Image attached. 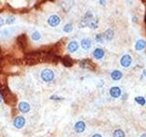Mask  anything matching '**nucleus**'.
I'll return each mask as SVG.
<instances>
[{"instance_id": "f257e3e1", "label": "nucleus", "mask_w": 146, "mask_h": 137, "mask_svg": "<svg viewBox=\"0 0 146 137\" xmlns=\"http://www.w3.org/2000/svg\"><path fill=\"white\" fill-rule=\"evenodd\" d=\"M40 77L43 81L50 82L55 79V73L52 70H50V68H44L40 73Z\"/></svg>"}, {"instance_id": "f03ea898", "label": "nucleus", "mask_w": 146, "mask_h": 137, "mask_svg": "<svg viewBox=\"0 0 146 137\" xmlns=\"http://www.w3.org/2000/svg\"><path fill=\"white\" fill-rule=\"evenodd\" d=\"M42 56V54L38 51H33L30 52L29 54H27L26 56V61L27 62H29V64H35L36 62H38L39 58Z\"/></svg>"}, {"instance_id": "7ed1b4c3", "label": "nucleus", "mask_w": 146, "mask_h": 137, "mask_svg": "<svg viewBox=\"0 0 146 137\" xmlns=\"http://www.w3.org/2000/svg\"><path fill=\"white\" fill-rule=\"evenodd\" d=\"M17 43L18 45V47L22 49H26L27 47V35L26 34H21L19 35L17 38Z\"/></svg>"}, {"instance_id": "20e7f679", "label": "nucleus", "mask_w": 146, "mask_h": 137, "mask_svg": "<svg viewBox=\"0 0 146 137\" xmlns=\"http://www.w3.org/2000/svg\"><path fill=\"white\" fill-rule=\"evenodd\" d=\"M13 124L17 129H21V128H23L26 124V119L23 116H17L14 119Z\"/></svg>"}, {"instance_id": "39448f33", "label": "nucleus", "mask_w": 146, "mask_h": 137, "mask_svg": "<svg viewBox=\"0 0 146 137\" xmlns=\"http://www.w3.org/2000/svg\"><path fill=\"white\" fill-rule=\"evenodd\" d=\"M59 23H60V17L58 15H51L48 18V24L52 27L58 26Z\"/></svg>"}, {"instance_id": "423d86ee", "label": "nucleus", "mask_w": 146, "mask_h": 137, "mask_svg": "<svg viewBox=\"0 0 146 137\" xmlns=\"http://www.w3.org/2000/svg\"><path fill=\"white\" fill-rule=\"evenodd\" d=\"M131 62H132V59L129 54L123 55L121 59V65L124 68H128L129 66H131Z\"/></svg>"}, {"instance_id": "0eeeda50", "label": "nucleus", "mask_w": 146, "mask_h": 137, "mask_svg": "<svg viewBox=\"0 0 146 137\" xmlns=\"http://www.w3.org/2000/svg\"><path fill=\"white\" fill-rule=\"evenodd\" d=\"M78 49H79V43H78L76 40L70 41V42L68 43V46H67V49H68V51L70 53L76 52L78 50Z\"/></svg>"}, {"instance_id": "6e6552de", "label": "nucleus", "mask_w": 146, "mask_h": 137, "mask_svg": "<svg viewBox=\"0 0 146 137\" xmlns=\"http://www.w3.org/2000/svg\"><path fill=\"white\" fill-rule=\"evenodd\" d=\"M18 110L23 113H27L30 111V105L27 102H21L18 104Z\"/></svg>"}, {"instance_id": "1a4fd4ad", "label": "nucleus", "mask_w": 146, "mask_h": 137, "mask_svg": "<svg viewBox=\"0 0 146 137\" xmlns=\"http://www.w3.org/2000/svg\"><path fill=\"white\" fill-rule=\"evenodd\" d=\"M85 129H86V124H85V122L83 121H79V122H77L75 123V125H74L75 132L80 134V132H83L85 131Z\"/></svg>"}, {"instance_id": "9d476101", "label": "nucleus", "mask_w": 146, "mask_h": 137, "mask_svg": "<svg viewBox=\"0 0 146 137\" xmlns=\"http://www.w3.org/2000/svg\"><path fill=\"white\" fill-rule=\"evenodd\" d=\"M110 94H111L112 98H119L121 94V90L119 87L114 86L110 89Z\"/></svg>"}, {"instance_id": "9b49d317", "label": "nucleus", "mask_w": 146, "mask_h": 137, "mask_svg": "<svg viewBox=\"0 0 146 137\" xmlns=\"http://www.w3.org/2000/svg\"><path fill=\"white\" fill-rule=\"evenodd\" d=\"M81 48L85 49V50H89L91 47V39L89 38H85V39H81Z\"/></svg>"}, {"instance_id": "f8f14e48", "label": "nucleus", "mask_w": 146, "mask_h": 137, "mask_svg": "<svg viewBox=\"0 0 146 137\" xmlns=\"http://www.w3.org/2000/svg\"><path fill=\"white\" fill-rule=\"evenodd\" d=\"M104 55H105V52L102 48L95 49L94 51H93V57L96 59H102L104 57Z\"/></svg>"}, {"instance_id": "ddd939ff", "label": "nucleus", "mask_w": 146, "mask_h": 137, "mask_svg": "<svg viewBox=\"0 0 146 137\" xmlns=\"http://www.w3.org/2000/svg\"><path fill=\"white\" fill-rule=\"evenodd\" d=\"M135 49L136 50H143L145 47H146V41L144 39H139V40H137L136 41V43H135Z\"/></svg>"}, {"instance_id": "4468645a", "label": "nucleus", "mask_w": 146, "mask_h": 137, "mask_svg": "<svg viewBox=\"0 0 146 137\" xmlns=\"http://www.w3.org/2000/svg\"><path fill=\"white\" fill-rule=\"evenodd\" d=\"M111 79H112L113 80H121V78H122V73H121V71H120V70H113V71L111 72Z\"/></svg>"}, {"instance_id": "2eb2a0df", "label": "nucleus", "mask_w": 146, "mask_h": 137, "mask_svg": "<svg viewBox=\"0 0 146 137\" xmlns=\"http://www.w3.org/2000/svg\"><path fill=\"white\" fill-rule=\"evenodd\" d=\"M103 37H104V39L106 40H109V41L113 39V37H114V31L111 29H107L106 31L104 32Z\"/></svg>"}, {"instance_id": "dca6fc26", "label": "nucleus", "mask_w": 146, "mask_h": 137, "mask_svg": "<svg viewBox=\"0 0 146 137\" xmlns=\"http://www.w3.org/2000/svg\"><path fill=\"white\" fill-rule=\"evenodd\" d=\"M62 63L64 64V66L70 67V66H72V64H73V61H72V59L70 56H65L62 59Z\"/></svg>"}, {"instance_id": "f3484780", "label": "nucleus", "mask_w": 146, "mask_h": 137, "mask_svg": "<svg viewBox=\"0 0 146 137\" xmlns=\"http://www.w3.org/2000/svg\"><path fill=\"white\" fill-rule=\"evenodd\" d=\"M112 136L113 137H125V134L121 129H117L113 132Z\"/></svg>"}, {"instance_id": "a211bd4d", "label": "nucleus", "mask_w": 146, "mask_h": 137, "mask_svg": "<svg viewBox=\"0 0 146 137\" xmlns=\"http://www.w3.org/2000/svg\"><path fill=\"white\" fill-rule=\"evenodd\" d=\"M134 100L137 103L141 105V106H143V105H145V103H146V100L144 97H143V96H137V97H135Z\"/></svg>"}, {"instance_id": "6ab92c4d", "label": "nucleus", "mask_w": 146, "mask_h": 137, "mask_svg": "<svg viewBox=\"0 0 146 137\" xmlns=\"http://www.w3.org/2000/svg\"><path fill=\"white\" fill-rule=\"evenodd\" d=\"M31 39H33L34 41H38L41 39V34L39 33L38 31H34L33 33L31 34Z\"/></svg>"}, {"instance_id": "aec40b11", "label": "nucleus", "mask_w": 146, "mask_h": 137, "mask_svg": "<svg viewBox=\"0 0 146 137\" xmlns=\"http://www.w3.org/2000/svg\"><path fill=\"white\" fill-rule=\"evenodd\" d=\"M15 21H16V17H14V16H8L7 18H6V24L7 25H12V24H14L15 23Z\"/></svg>"}, {"instance_id": "412c9836", "label": "nucleus", "mask_w": 146, "mask_h": 137, "mask_svg": "<svg viewBox=\"0 0 146 137\" xmlns=\"http://www.w3.org/2000/svg\"><path fill=\"white\" fill-rule=\"evenodd\" d=\"M72 30H73V27L70 23H68V24H66L63 27V31L66 32V33H70V32H71Z\"/></svg>"}, {"instance_id": "4be33fe9", "label": "nucleus", "mask_w": 146, "mask_h": 137, "mask_svg": "<svg viewBox=\"0 0 146 137\" xmlns=\"http://www.w3.org/2000/svg\"><path fill=\"white\" fill-rule=\"evenodd\" d=\"M103 34H98L97 36H96V41L97 42H103Z\"/></svg>"}, {"instance_id": "5701e85b", "label": "nucleus", "mask_w": 146, "mask_h": 137, "mask_svg": "<svg viewBox=\"0 0 146 137\" xmlns=\"http://www.w3.org/2000/svg\"><path fill=\"white\" fill-rule=\"evenodd\" d=\"M50 100H64V98H62V97H58V96H57V95H52V96H50Z\"/></svg>"}, {"instance_id": "b1692460", "label": "nucleus", "mask_w": 146, "mask_h": 137, "mask_svg": "<svg viewBox=\"0 0 146 137\" xmlns=\"http://www.w3.org/2000/svg\"><path fill=\"white\" fill-rule=\"evenodd\" d=\"M4 23H5V20H4V18L0 17V27H1L3 25H4Z\"/></svg>"}, {"instance_id": "393cba45", "label": "nucleus", "mask_w": 146, "mask_h": 137, "mask_svg": "<svg viewBox=\"0 0 146 137\" xmlns=\"http://www.w3.org/2000/svg\"><path fill=\"white\" fill-rule=\"evenodd\" d=\"M92 137H102V136L100 134H95L92 135Z\"/></svg>"}, {"instance_id": "a878e982", "label": "nucleus", "mask_w": 146, "mask_h": 137, "mask_svg": "<svg viewBox=\"0 0 146 137\" xmlns=\"http://www.w3.org/2000/svg\"><path fill=\"white\" fill-rule=\"evenodd\" d=\"M2 100H3V97H2V96H1V95H0V103H1V102H2Z\"/></svg>"}, {"instance_id": "bb28decb", "label": "nucleus", "mask_w": 146, "mask_h": 137, "mask_svg": "<svg viewBox=\"0 0 146 137\" xmlns=\"http://www.w3.org/2000/svg\"><path fill=\"white\" fill-rule=\"evenodd\" d=\"M140 137H146V134H141Z\"/></svg>"}]
</instances>
